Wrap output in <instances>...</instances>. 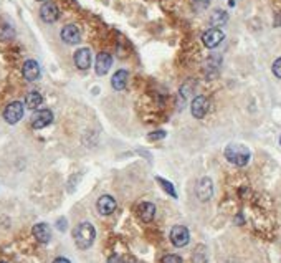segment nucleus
Here are the masks:
<instances>
[{
    "instance_id": "nucleus-5",
    "label": "nucleus",
    "mask_w": 281,
    "mask_h": 263,
    "mask_svg": "<svg viewBox=\"0 0 281 263\" xmlns=\"http://www.w3.org/2000/svg\"><path fill=\"white\" fill-rule=\"evenodd\" d=\"M190 240V234L189 230L185 229L184 225H175L174 229L171 230V242L174 247H185Z\"/></svg>"
},
{
    "instance_id": "nucleus-4",
    "label": "nucleus",
    "mask_w": 281,
    "mask_h": 263,
    "mask_svg": "<svg viewBox=\"0 0 281 263\" xmlns=\"http://www.w3.org/2000/svg\"><path fill=\"white\" fill-rule=\"evenodd\" d=\"M53 122V113L50 109H37L32 116V128L33 129H43Z\"/></svg>"
},
{
    "instance_id": "nucleus-27",
    "label": "nucleus",
    "mask_w": 281,
    "mask_h": 263,
    "mask_svg": "<svg viewBox=\"0 0 281 263\" xmlns=\"http://www.w3.org/2000/svg\"><path fill=\"white\" fill-rule=\"evenodd\" d=\"M53 263H71L68 258H63V257H58V258H55Z\"/></svg>"
},
{
    "instance_id": "nucleus-24",
    "label": "nucleus",
    "mask_w": 281,
    "mask_h": 263,
    "mask_svg": "<svg viewBox=\"0 0 281 263\" xmlns=\"http://www.w3.org/2000/svg\"><path fill=\"white\" fill-rule=\"evenodd\" d=\"M164 136H166V131H155V133L149 134V139L152 141V139H162Z\"/></svg>"
},
{
    "instance_id": "nucleus-21",
    "label": "nucleus",
    "mask_w": 281,
    "mask_h": 263,
    "mask_svg": "<svg viewBox=\"0 0 281 263\" xmlns=\"http://www.w3.org/2000/svg\"><path fill=\"white\" fill-rule=\"evenodd\" d=\"M157 182L161 184V186H162V189L166 191L167 194H171L172 197H177L175 191H174V186H172L171 182H169V181H166V179H162V177H157Z\"/></svg>"
},
{
    "instance_id": "nucleus-1",
    "label": "nucleus",
    "mask_w": 281,
    "mask_h": 263,
    "mask_svg": "<svg viewBox=\"0 0 281 263\" xmlns=\"http://www.w3.org/2000/svg\"><path fill=\"white\" fill-rule=\"evenodd\" d=\"M94 237H96V230L89 222H83L76 227L75 232H73V239H75V243L78 248L86 250L89 248L94 242Z\"/></svg>"
},
{
    "instance_id": "nucleus-17",
    "label": "nucleus",
    "mask_w": 281,
    "mask_h": 263,
    "mask_svg": "<svg viewBox=\"0 0 281 263\" xmlns=\"http://www.w3.org/2000/svg\"><path fill=\"white\" fill-rule=\"evenodd\" d=\"M128 72L126 70H118V72L114 73V76H112V80H111V85L114 90H118V91H123L124 88H126L128 85Z\"/></svg>"
},
{
    "instance_id": "nucleus-16",
    "label": "nucleus",
    "mask_w": 281,
    "mask_h": 263,
    "mask_svg": "<svg viewBox=\"0 0 281 263\" xmlns=\"http://www.w3.org/2000/svg\"><path fill=\"white\" fill-rule=\"evenodd\" d=\"M137 215L146 223L152 222L155 217V205L151 202H142L139 207H137Z\"/></svg>"
},
{
    "instance_id": "nucleus-20",
    "label": "nucleus",
    "mask_w": 281,
    "mask_h": 263,
    "mask_svg": "<svg viewBox=\"0 0 281 263\" xmlns=\"http://www.w3.org/2000/svg\"><path fill=\"white\" fill-rule=\"evenodd\" d=\"M207 262V253H205V247H197L195 253H194V263H205Z\"/></svg>"
},
{
    "instance_id": "nucleus-2",
    "label": "nucleus",
    "mask_w": 281,
    "mask_h": 263,
    "mask_svg": "<svg viewBox=\"0 0 281 263\" xmlns=\"http://www.w3.org/2000/svg\"><path fill=\"white\" fill-rule=\"evenodd\" d=\"M250 149L243 146V144H230L225 149V157H227L228 162L238 166V167H243V166L248 164L250 161Z\"/></svg>"
},
{
    "instance_id": "nucleus-15",
    "label": "nucleus",
    "mask_w": 281,
    "mask_h": 263,
    "mask_svg": "<svg viewBox=\"0 0 281 263\" xmlns=\"http://www.w3.org/2000/svg\"><path fill=\"white\" fill-rule=\"evenodd\" d=\"M33 237L38 240L40 243H48L51 239V230L48 227V223H37L33 225Z\"/></svg>"
},
{
    "instance_id": "nucleus-22",
    "label": "nucleus",
    "mask_w": 281,
    "mask_h": 263,
    "mask_svg": "<svg viewBox=\"0 0 281 263\" xmlns=\"http://www.w3.org/2000/svg\"><path fill=\"white\" fill-rule=\"evenodd\" d=\"M162 263H182V258L179 255H166L162 258Z\"/></svg>"
},
{
    "instance_id": "nucleus-23",
    "label": "nucleus",
    "mask_w": 281,
    "mask_h": 263,
    "mask_svg": "<svg viewBox=\"0 0 281 263\" xmlns=\"http://www.w3.org/2000/svg\"><path fill=\"white\" fill-rule=\"evenodd\" d=\"M271 70H273V74L276 78H281V56L273 63V68Z\"/></svg>"
},
{
    "instance_id": "nucleus-25",
    "label": "nucleus",
    "mask_w": 281,
    "mask_h": 263,
    "mask_svg": "<svg viewBox=\"0 0 281 263\" xmlns=\"http://www.w3.org/2000/svg\"><path fill=\"white\" fill-rule=\"evenodd\" d=\"M108 263H123V258H121L119 255H111L109 258H108Z\"/></svg>"
},
{
    "instance_id": "nucleus-3",
    "label": "nucleus",
    "mask_w": 281,
    "mask_h": 263,
    "mask_svg": "<svg viewBox=\"0 0 281 263\" xmlns=\"http://www.w3.org/2000/svg\"><path fill=\"white\" fill-rule=\"evenodd\" d=\"M23 104L20 101H14L10 103L8 106L5 108V111H3V120H5L8 124H17L22 118H23Z\"/></svg>"
},
{
    "instance_id": "nucleus-13",
    "label": "nucleus",
    "mask_w": 281,
    "mask_h": 263,
    "mask_svg": "<svg viewBox=\"0 0 281 263\" xmlns=\"http://www.w3.org/2000/svg\"><path fill=\"white\" fill-rule=\"evenodd\" d=\"M75 65L78 70H88L91 67V51L89 48H80V50L75 53Z\"/></svg>"
},
{
    "instance_id": "nucleus-30",
    "label": "nucleus",
    "mask_w": 281,
    "mask_h": 263,
    "mask_svg": "<svg viewBox=\"0 0 281 263\" xmlns=\"http://www.w3.org/2000/svg\"><path fill=\"white\" fill-rule=\"evenodd\" d=\"M280 144H281V139H280Z\"/></svg>"
},
{
    "instance_id": "nucleus-11",
    "label": "nucleus",
    "mask_w": 281,
    "mask_h": 263,
    "mask_svg": "<svg viewBox=\"0 0 281 263\" xmlns=\"http://www.w3.org/2000/svg\"><path fill=\"white\" fill-rule=\"evenodd\" d=\"M96 209L101 215H111L116 210V200L111 195H101L96 202Z\"/></svg>"
},
{
    "instance_id": "nucleus-8",
    "label": "nucleus",
    "mask_w": 281,
    "mask_h": 263,
    "mask_svg": "<svg viewBox=\"0 0 281 263\" xmlns=\"http://www.w3.org/2000/svg\"><path fill=\"white\" fill-rule=\"evenodd\" d=\"M214 195V184H212V179L204 177L200 179V182L197 184V197L202 200V202H207V200L212 199Z\"/></svg>"
},
{
    "instance_id": "nucleus-31",
    "label": "nucleus",
    "mask_w": 281,
    "mask_h": 263,
    "mask_svg": "<svg viewBox=\"0 0 281 263\" xmlns=\"http://www.w3.org/2000/svg\"><path fill=\"white\" fill-rule=\"evenodd\" d=\"M197 2H198V0H197Z\"/></svg>"
},
{
    "instance_id": "nucleus-6",
    "label": "nucleus",
    "mask_w": 281,
    "mask_h": 263,
    "mask_svg": "<svg viewBox=\"0 0 281 263\" xmlns=\"http://www.w3.org/2000/svg\"><path fill=\"white\" fill-rule=\"evenodd\" d=\"M192 109V116L197 118V120H202L207 113H209V108H210V101L205 98V96H197V98H194L192 101V106H190Z\"/></svg>"
},
{
    "instance_id": "nucleus-10",
    "label": "nucleus",
    "mask_w": 281,
    "mask_h": 263,
    "mask_svg": "<svg viewBox=\"0 0 281 263\" xmlns=\"http://www.w3.org/2000/svg\"><path fill=\"white\" fill-rule=\"evenodd\" d=\"M62 40L68 45H76L81 40V32L76 25H66L62 30Z\"/></svg>"
},
{
    "instance_id": "nucleus-18",
    "label": "nucleus",
    "mask_w": 281,
    "mask_h": 263,
    "mask_svg": "<svg viewBox=\"0 0 281 263\" xmlns=\"http://www.w3.org/2000/svg\"><path fill=\"white\" fill-rule=\"evenodd\" d=\"M227 20H228V15H227V12L225 10H214V14L210 15V24H212V27L214 28H217V27H222V25L227 24Z\"/></svg>"
},
{
    "instance_id": "nucleus-26",
    "label": "nucleus",
    "mask_w": 281,
    "mask_h": 263,
    "mask_svg": "<svg viewBox=\"0 0 281 263\" xmlns=\"http://www.w3.org/2000/svg\"><path fill=\"white\" fill-rule=\"evenodd\" d=\"M56 223H58V229H60V230H65V229H66V220H65V218H60V220L56 222Z\"/></svg>"
},
{
    "instance_id": "nucleus-19",
    "label": "nucleus",
    "mask_w": 281,
    "mask_h": 263,
    "mask_svg": "<svg viewBox=\"0 0 281 263\" xmlns=\"http://www.w3.org/2000/svg\"><path fill=\"white\" fill-rule=\"evenodd\" d=\"M42 103H43V98L38 91H30L27 98H25V104H27L28 109H37Z\"/></svg>"
},
{
    "instance_id": "nucleus-14",
    "label": "nucleus",
    "mask_w": 281,
    "mask_h": 263,
    "mask_svg": "<svg viewBox=\"0 0 281 263\" xmlns=\"http://www.w3.org/2000/svg\"><path fill=\"white\" fill-rule=\"evenodd\" d=\"M112 65V58L109 53H106V51H101L98 56H96V74L99 76H103V74H106L109 72Z\"/></svg>"
},
{
    "instance_id": "nucleus-28",
    "label": "nucleus",
    "mask_w": 281,
    "mask_h": 263,
    "mask_svg": "<svg viewBox=\"0 0 281 263\" xmlns=\"http://www.w3.org/2000/svg\"><path fill=\"white\" fill-rule=\"evenodd\" d=\"M37 2H45V0H37Z\"/></svg>"
},
{
    "instance_id": "nucleus-7",
    "label": "nucleus",
    "mask_w": 281,
    "mask_h": 263,
    "mask_svg": "<svg viewBox=\"0 0 281 263\" xmlns=\"http://www.w3.org/2000/svg\"><path fill=\"white\" fill-rule=\"evenodd\" d=\"M223 38H225V35H223L222 30H218V28H210L202 35V42H204V45L207 48L218 47L220 43L223 42Z\"/></svg>"
},
{
    "instance_id": "nucleus-12",
    "label": "nucleus",
    "mask_w": 281,
    "mask_h": 263,
    "mask_svg": "<svg viewBox=\"0 0 281 263\" xmlns=\"http://www.w3.org/2000/svg\"><path fill=\"white\" fill-rule=\"evenodd\" d=\"M22 73H23L25 80L35 81V80H38V78H40V65H38L35 60H27V61L23 63Z\"/></svg>"
},
{
    "instance_id": "nucleus-9",
    "label": "nucleus",
    "mask_w": 281,
    "mask_h": 263,
    "mask_svg": "<svg viewBox=\"0 0 281 263\" xmlns=\"http://www.w3.org/2000/svg\"><path fill=\"white\" fill-rule=\"evenodd\" d=\"M40 17L43 22H46V24H53V22L58 20L60 10L53 2H46V3H43L40 8Z\"/></svg>"
},
{
    "instance_id": "nucleus-29",
    "label": "nucleus",
    "mask_w": 281,
    "mask_h": 263,
    "mask_svg": "<svg viewBox=\"0 0 281 263\" xmlns=\"http://www.w3.org/2000/svg\"><path fill=\"white\" fill-rule=\"evenodd\" d=\"M0 263H7V262H0Z\"/></svg>"
}]
</instances>
